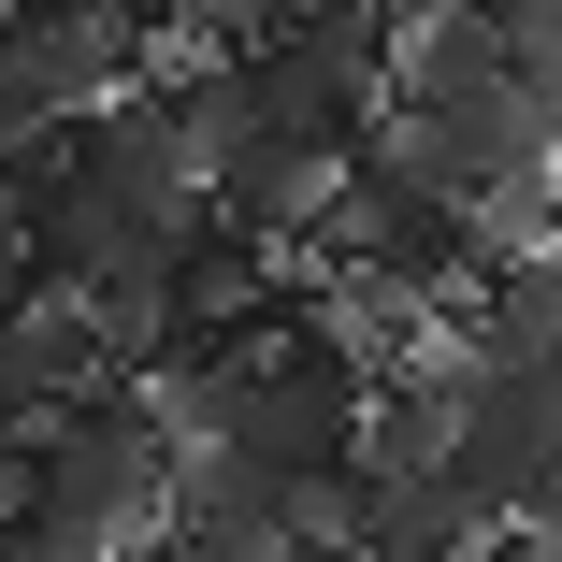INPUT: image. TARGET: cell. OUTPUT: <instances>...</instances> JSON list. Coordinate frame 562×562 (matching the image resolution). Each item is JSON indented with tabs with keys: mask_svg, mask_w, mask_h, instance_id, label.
<instances>
[{
	"mask_svg": "<svg viewBox=\"0 0 562 562\" xmlns=\"http://www.w3.org/2000/svg\"><path fill=\"white\" fill-rule=\"evenodd\" d=\"M131 562H303V548H289V533H274V548H232V533H188V519H159Z\"/></svg>",
	"mask_w": 562,
	"mask_h": 562,
	"instance_id": "8992f818",
	"label": "cell"
},
{
	"mask_svg": "<svg viewBox=\"0 0 562 562\" xmlns=\"http://www.w3.org/2000/svg\"><path fill=\"white\" fill-rule=\"evenodd\" d=\"M331 202H347V145H260V159H232V173L202 188V216L232 246H260V260L331 246Z\"/></svg>",
	"mask_w": 562,
	"mask_h": 562,
	"instance_id": "3957f363",
	"label": "cell"
},
{
	"mask_svg": "<svg viewBox=\"0 0 562 562\" xmlns=\"http://www.w3.org/2000/svg\"><path fill=\"white\" fill-rule=\"evenodd\" d=\"M173 462H188V432L159 390H87L30 432V519L15 533H58V548H145L173 519Z\"/></svg>",
	"mask_w": 562,
	"mask_h": 562,
	"instance_id": "6da1fadb",
	"label": "cell"
},
{
	"mask_svg": "<svg viewBox=\"0 0 562 562\" xmlns=\"http://www.w3.org/2000/svg\"><path fill=\"white\" fill-rule=\"evenodd\" d=\"M58 173H72V202H101L145 246H188L202 232V145L173 116V87H116L101 116H72L58 131Z\"/></svg>",
	"mask_w": 562,
	"mask_h": 562,
	"instance_id": "7a4b0ae2",
	"label": "cell"
},
{
	"mask_svg": "<svg viewBox=\"0 0 562 562\" xmlns=\"http://www.w3.org/2000/svg\"><path fill=\"white\" fill-rule=\"evenodd\" d=\"M87 390H116V347H101L87 303H30L15 331H0V418H15V432H44V418L87 404Z\"/></svg>",
	"mask_w": 562,
	"mask_h": 562,
	"instance_id": "277c9868",
	"label": "cell"
},
{
	"mask_svg": "<svg viewBox=\"0 0 562 562\" xmlns=\"http://www.w3.org/2000/svg\"><path fill=\"white\" fill-rule=\"evenodd\" d=\"M462 347H476L491 375L562 361V246H505V260L462 289Z\"/></svg>",
	"mask_w": 562,
	"mask_h": 562,
	"instance_id": "5b68a950",
	"label": "cell"
},
{
	"mask_svg": "<svg viewBox=\"0 0 562 562\" xmlns=\"http://www.w3.org/2000/svg\"><path fill=\"white\" fill-rule=\"evenodd\" d=\"M30 303H58V289H44V260H30V232H15V216H0V331H15Z\"/></svg>",
	"mask_w": 562,
	"mask_h": 562,
	"instance_id": "52a82bcc",
	"label": "cell"
}]
</instances>
